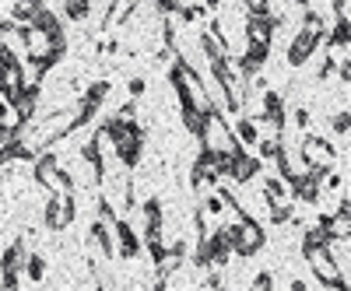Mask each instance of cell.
<instances>
[{
  "mask_svg": "<svg viewBox=\"0 0 351 291\" xmlns=\"http://www.w3.org/2000/svg\"><path fill=\"white\" fill-rule=\"evenodd\" d=\"M204 207H208V214H221V211H225V200L215 193V197H208V200H204Z\"/></svg>",
  "mask_w": 351,
  "mask_h": 291,
  "instance_id": "cell-26",
  "label": "cell"
},
{
  "mask_svg": "<svg viewBox=\"0 0 351 291\" xmlns=\"http://www.w3.org/2000/svg\"><path fill=\"white\" fill-rule=\"evenodd\" d=\"M302 32H309V36H316L319 42H324L327 25H324V18H319L316 11H309V8H306V14H302Z\"/></svg>",
  "mask_w": 351,
  "mask_h": 291,
  "instance_id": "cell-18",
  "label": "cell"
},
{
  "mask_svg": "<svg viewBox=\"0 0 351 291\" xmlns=\"http://www.w3.org/2000/svg\"><path fill=\"white\" fill-rule=\"evenodd\" d=\"M152 8L158 14H176V11H180V0H152Z\"/></svg>",
  "mask_w": 351,
  "mask_h": 291,
  "instance_id": "cell-24",
  "label": "cell"
},
{
  "mask_svg": "<svg viewBox=\"0 0 351 291\" xmlns=\"http://www.w3.org/2000/svg\"><path fill=\"white\" fill-rule=\"evenodd\" d=\"M137 8V0H109V11H106V21L102 28H116V25H123Z\"/></svg>",
  "mask_w": 351,
  "mask_h": 291,
  "instance_id": "cell-12",
  "label": "cell"
},
{
  "mask_svg": "<svg viewBox=\"0 0 351 291\" xmlns=\"http://www.w3.org/2000/svg\"><path fill=\"white\" fill-rule=\"evenodd\" d=\"M267 207H271V221H274V225H285V221L295 218V211H291V200H288V197H285V200H271Z\"/></svg>",
  "mask_w": 351,
  "mask_h": 291,
  "instance_id": "cell-19",
  "label": "cell"
},
{
  "mask_svg": "<svg viewBox=\"0 0 351 291\" xmlns=\"http://www.w3.org/2000/svg\"><path fill=\"white\" fill-rule=\"evenodd\" d=\"M302 158H306L309 168H330L334 158H337V151L330 148L324 137H313V134H309V137L302 140Z\"/></svg>",
  "mask_w": 351,
  "mask_h": 291,
  "instance_id": "cell-7",
  "label": "cell"
},
{
  "mask_svg": "<svg viewBox=\"0 0 351 291\" xmlns=\"http://www.w3.org/2000/svg\"><path fill=\"white\" fill-rule=\"evenodd\" d=\"M228 239H232V253L250 260L263 249V242H267V236H263V228L260 221H253L250 214L236 218V221H228Z\"/></svg>",
  "mask_w": 351,
  "mask_h": 291,
  "instance_id": "cell-2",
  "label": "cell"
},
{
  "mask_svg": "<svg viewBox=\"0 0 351 291\" xmlns=\"http://www.w3.org/2000/svg\"><path fill=\"white\" fill-rule=\"evenodd\" d=\"M21 270L28 274V281H43V277H46V260H43V256H36V253H28Z\"/></svg>",
  "mask_w": 351,
  "mask_h": 291,
  "instance_id": "cell-20",
  "label": "cell"
},
{
  "mask_svg": "<svg viewBox=\"0 0 351 291\" xmlns=\"http://www.w3.org/2000/svg\"><path fill=\"white\" fill-rule=\"evenodd\" d=\"M109 88H112L109 81H95V84H88V92H84L81 99H84V102H92V105H102L106 95H109Z\"/></svg>",
  "mask_w": 351,
  "mask_h": 291,
  "instance_id": "cell-22",
  "label": "cell"
},
{
  "mask_svg": "<svg viewBox=\"0 0 351 291\" xmlns=\"http://www.w3.org/2000/svg\"><path fill=\"white\" fill-rule=\"evenodd\" d=\"M232 134H236V140L243 144V148H253V144L260 140V127H256L253 116H239V120H236V130H232Z\"/></svg>",
  "mask_w": 351,
  "mask_h": 291,
  "instance_id": "cell-14",
  "label": "cell"
},
{
  "mask_svg": "<svg viewBox=\"0 0 351 291\" xmlns=\"http://www.w3.org/2000/svg\"><path fill=\"white\" fill-rule=\"evenodd\" d=\"M334 4V18H348V0H330Z\"/></svg>",
  "mask_w": 351,
  "mask_h": 291,
  "instance_id": "cell-29",
  "label": "cell"
},
{
  "mask_svg": "<svg viewBox=\"0 0 351 291\" xmlns=\"http://www.w3.org/2000/svg\"><path fill=\"white\" fill-rule=\"evenodd\" d=\"M330 127H334V134H337V137H348V130H351V116H348V109L334 112V120H330Z\"/></svg>",
  "mask_w": 351,
  "mask_h": 291,
  "instance_id": "cell-23",
  "label": "cell"
},
{
  "mask_svg": "<svg viewBox=\"0 0 351 291\" xmlns=\"http://www.w3.org/2000/svg\"><path fill=\"white\" fill-rule=\"evenodd\" d=\"M127 92H130V99H141L144 92H148V81H144V77H134V81H130V88H127Z\"/></svg>",
  "mask_w": 351,
  "mask_h": 291,
  "instance_id": "cell-25",
  "label": "cell"
},
{
  "mask_svg": "<svg viewBox=\"0 0 351 291\" xmlns=\"http://www.w3.org/2000/svg\"><path fill=\"white\" fill-rule=\"evenodd\" d=\"M243 4H246L250 11H271V8H267V0H243Z\"/></svg>",
  "mask_w": 351,
  "mask_h": 291,
  "instance_id": "cell-30",
  "label": "cell"
},
{
  "mask_svg": "<svg viewBox=\"0 0 351 291\" xmlns=\"http://www.w3.org/2000/svg\"><path fill=\"white\" fill-rule=\"evenodd\" d=\"M112 239H116V253H120V260H134L141 253V239L134 236V228L127 221H120V218H116V225H112Z\"/></svg>",
  "mask_w": 351,
  "mask_h": 291,
  "instance_id": "cell-10",
  "label": "cell"
},
{
  "mask_svg": "<svg viewBox=\"0 0 351 291\" xmlns=\"http://www.w3.org/2000/svg\"><path fill=\"white\" fill-rule=\"evenodd\" d=\"M32 162H36V183H39V186H46V190H53V193H74L71 172L60 168V158H56L53 151L43 148V155L32 158Z\"/></svg>",
  "mask_w": 351,
  "mask_h": 291,
  "instance_id": "cell-3",
  "label": "cell"
},
{
  "mask_svg": "<svg viewBox=\"0 0 351 291\" xmlns=\"http://www.w3.org/2000/svg\"><path fill=\"white\" fill-rule=\"evenodd\" d=\"M39 8H43V0H14V8H11V21H14V25H28Z\"/></svg>",
  "mask_w": 351,
  "mask_h": 291,
  "instance_id": "cell-15",
  "label": "cell"
},
{
  "mask_svg": "<svg viewBox=\"0 0 351 291\" xmlns=\"http://www.w3.org/2000/svg\"><path fill=\"white\" fill-rule=\"evenodd\" d=\"M324 39L330 42V49H348V42H351V25H348V18H337L334 32L324 36Z\"/></svg>",
  "mask_w": 351,
  "mask_h": 291,
  "instance_id": "cell-16",
  "label": "cell"
},
{
  "mask_svg": "<svg viewBox=\"0 0 351 291\" xmlns=\"http://www.w3.org/2000/svg\"><path fill=\"white\" fill-rule=\"evenodd\" d=\"M309 123H313V112L309 109H295V127L299 130H309Z\"/></svg>",
  "mask_w": 351,
  "mask_h": 291,
  "instance_id": "cell-27",
  "label": "cell"
},
{
  "mask_svg": "<svg viewBox=\"0 0 351 291\" xmlns=\"http://www.w3.org/2000/svg\"><path fill=\"white\" fill-rule=\"evenodd\" d=\"M25 256H28V242L18 239L4 249V256H0V281H4V288H18L21 284V267H25Z\"/></svg>",
  "mask_w": 351,
  "mask_h": 291,
  "instance_id": "cell-6",
  "label": "cell"
},
{
  "mask_svg": "<svg viewBox=\"0 0 351 291\" xmlns=\"http://www.w3.org/2000/svg\"><path fill=\"white\" fill-rule=\"evenodd\" d=\"M302 256L309 260L313 274L324 281V284H330V288H344V291H348V277L334 267V260H330V253H327L324 246H316V249H309V253H302Z\"/></svg>",
  "mask_w": 351,
  "mask_h": 291,
  "instance_id": "cell-5",
  "label": "cell"
},
{
  "mask_svg": "<svg viewBox=\"0 0 351 291\" xmlns=\"http://www.w3.org/2000/svg\"><path fill=\"white\" fill-rule=\"evenodd\" d=\"M295 4H302V8H309V0H295Z\"/></svg>",
  "mask_w": 351,
  "mask_h": 291,
  "instance_id": "cell-31",
  "label": "cell"
},
{
  "mask_svg": "<svg viewBox=\"0 0 351 291\" xmlns=\"http://www.w3.org/2000/svg\"><path fill=\"white\" fill-rule=\"evenodd\" d=\"M316 46H319V39L316 36H309V32H295V39L288 42V49H285V60H288V67H302L309 56L316 53Z\"/></svg>",
  "mask_w": 351,
  "mask_h": 291,
  "instance_id": "cell-9",
  "label": "cell"
},
{
  "mask_svg": "<svg viewBox=\"0 0 351 291\" xmlns=\"http://www.w3.org/2000/svg\"><path fill=\"white\" fill-rule=\"evenodd\" d=\"M253 288H256V291H271V288H274V277H271V274H256V277H253Z\"/></svg>",
  "mask_w": 351,
  "mask_h": 291,
  "instance_id": "cell-28",
  "label": "cell"
},
{
  "mask_svg": "<svg viewBox=\"0 0 351 291\" xmlns=\"http://www.w3.org/2000/svg\"><path fill=\"white\" fill-rule=\"evenodd\" d=\"M109 140H112V151L127 168H137L141 165V155H144V127H137L134 120H106L102 123Z\"/></svg>",
  "mask_w": 351,
  "mask_h": 291,
  "instance_id": "cell-1",
  "label": "cell"
},
{
  "mask_svg": "<svg viewBox=\"0 0 351 291\" xmlns=\"http://www.w3.org/2000/svg\"><path fill=\"white\" fill-rule=\"evenodd\" d=\"M260 162L263 158H256V155H250L246 148L243 151H236L228 158V168H225V176H232L236 183H250V179H256V172H260Z\"/></svg>",
  "mask_w": 351,
  "mask_h": 291,
  "instance_id": "cell-8",
  "label": "cell"
},
{
  "mask_svg": "<svg viewBox=\"0 0 351 291\" xmlns=\"http://www.w3.org/2000/svg\"><path fill=\"white\" fill-rule=\"evenodd\" d=\"M77 207H74V193H53L46 200V228L49 231H64L74 221Z\"/></svg>",
  "mask_w": 351,
  "mask_h": 291,
  "instance_id": "cell-4",
  "label": "cell"
},
{
  "mask_svg": "<svg viewBox=\"0 0 351 291\" xmlns=\"http://www.w3.org/2000/svg\"><path fill=\"white\" fill-rule=\"evenodd\" d=\"M180 120H183V127L200 140V137H204V130H208L211 112H200V109H193V105H180Z\"/></svg>",
  "mask_w": 351,
  "mask_h": 291,
  "instance_id": "cell-11",
  "label": "cell"
},
{
  "mask_svg": "<svg viewBox=\"0 0 351 291\" xmlns=\"http://www.w3.org/2000/svg\"><path fill=\"white\" fill-rule=\"evenodd\" d=\"M64 14L71 21H84L88 14H92V4H88V0H64Z\"/></svg>",
  "mask_w": 351,
  "mask_h": 291,
  "instance_id": "cell-21",
  "label": "cell"
},
{
  "mask_svg": "<svg viewBox=\"0 0 351 291\" xmlns=\"http://www.w3.org/2000/svg\"><path fill=\"white\" fill-rule=\"evenodd\" d=\"M263 197H267V200H285L288 197V183L281 179V176H263Z\"/></svg>",
  "mask_w": 351,
  "mask_h": 291,
  "instance_id": "cell-17",
  "label": "cell"
},
{
  "mask_svg": "<svg viewBox=\"0 0 351 291\" xmlns=\"http://www.w3.org/2000/svg\"><path fill=\"white\" fill-rule=\"evenodd\" d=\"M162 221H165L162 200H158V197L144 200V225H148V231H144V236H162Z\"/></svg>",
  "mask_w": 351,
  "mask_h": 291,
  "instance_id": "cell-13",
  "label": "cell"
}]
</instances>
